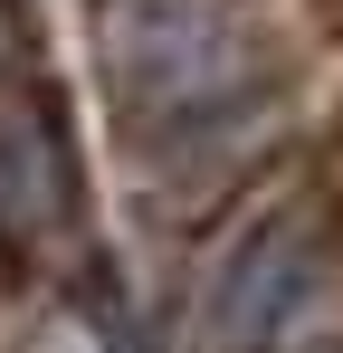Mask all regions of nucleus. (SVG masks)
<instances>
[{"label": "nucleus", "mask_w": 343, "mask_h": 353, "mask_svg": "<svg viewBox=\"0 0 343 353\" xmlns=\"http://www.w3.org/2000/svg\"><path fill=\"white\" fill-rule=\"evenodd\" d=\"M76 210V153H67V124L39 86H0V220L19 239L67 230Z\"/></svg>", "instance_id": "f257e3e1"}]
</instances>
